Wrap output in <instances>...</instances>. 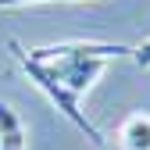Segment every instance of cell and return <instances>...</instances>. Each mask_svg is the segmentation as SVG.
Returning a JSON list of instances; mask_svg holds the SVG:
<instances>
[{"label":"cell","mask_w":150,"mask_h":150,"mask_svg":"<svg viewBox=\"0 0 150 150\" xmlns=\"http://www.w3.org/2000/svg\"><path fill=\"white\" fill-rule=\"evenodd\" d=\"M0 150H25V132H11V136H0Z\"/></svg>","instance_id":"cell-5"},{"label":"cell","mask_w":150,"mask_h":150,"mask_svg":"<svg viewBox=\"0 0 150 150\" xmlns=\"http://www.w3.org/2000/svg\"><path fill=\"white\" fill-rule=\"evenodd\" d=\"M29 54L36 61H43L64 89H71L75 97H82V93L104 75L107 61H118V57H125V54H132V47H125V43L71 40V43H57V47H36Z\"/></svg>","instance_id":"cell-1"},{"label":"cell","mask_w":150,"mask_h":150,"mask_svg":"<svg viewBox=\"0 0 150 150\" xmlns=\"http://www.w3.org/2000/svg\"><path fill=\"white\" fill-rule=\"evenodd\" d=\"M132 61L139 68H150V40H143L139 47H132Z\"/></svg>","instance_id":"cell-6"},{"label":"cell","mask_w":150,"mask_h":150,"mask_svg":"<svg viewBox=\"0 0 150 150\" xmlns=\"http://www.w3.org/2000/svg\"><path fill=\"white\" fill-rule=\"evenodd\" d=\"M118 139L125 150H150V115H132L122 125Z\"/></svg>","instance_id":"cell-3"},{"label":"cell","mask_w":150,"mask_h":150,"mask_svg":"<svg viewBox=\"0 0 150 150\" xmlns=\"http://www.w3.org/2000/svg\"><path fill=\"white\" fill-rule=\"evenodd\" d=\"M11 50H14L18 64H22V71H25L29 79H32L36 86H40V89L47 93V97H50V104L57 107L61 115H64V118H68L75 129H79V132H86V139H89L93 146H104V132H100V129H97V125H93V122L86 118V111L79 107V97H75L71 89H64L57 79H54V71H50L43 61H36V57H32V54H29L22 43H14V40H11Z\"/></svg>","instance_id":"cell-2"},{"label":"cell","mask_w":150,"mask_h":150,"mask_svg":"<svg viewBox=\"0 0 150 150\" xmlns=\"http://www.w3.org/2000/svg\"><path fill=\"white\" fill-rule=\"evenodd\" d=\"M18 4H40V0H0V7H18Z\"/></svg>","instance_id":"cell-7"},{"label":"cell","mask_w":150,"mask_h":150,"mask_svg":"<svg viewBox=\"0 0 150 150\" xmlns=\"http://www.w3.org/2000/svg\"><path fill=\"white\" fill-rule=\"evenodd\" d=\"M11 132H25V129H22V118L11 111V104L0 100V136H11Z\"/></svg>","instance_id":"cell-4"}]
</instances>
